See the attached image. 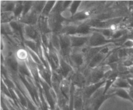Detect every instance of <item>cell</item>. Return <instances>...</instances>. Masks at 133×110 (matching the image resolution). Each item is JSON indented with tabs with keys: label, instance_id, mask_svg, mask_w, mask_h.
I'll return each mask as SVG.
<instances>
[{
	"label": "cell",
	"instance_id": "obj_30",
	"mask_svg": "<svg viewBox=\"0 0 133 110\" xmlns=\"http://www.w3.org/2000/svg\"><path fill=\"white\" fill-rule=\"evenodd\" d=\"M48 110H52V109H48Z\"/></svg>",
	"mask_w": 133,
	"mask_h": 110
},
{
	"label": "cell",
	"instance_id": "obj_4",
	"mask_svg": "<svg viewBox=\"0 0 133 110\" xmlns=\"http://www.w3.org/2000/svg\"><path fill=\"white\" fill-rule=\"evenodd\" d=\"M23 40H32L40 43H42V36L40 31L36 26L23 25Z\"/></svg>",
	"mask_w": 133,
	"mask_h": 110
},
{
	"label": "cell",
	"instance_id": "obj_7",
	"mask_svg": "<svg viewBox=\"0 0 133 110\" xmlns=\"http://www.w3.org/2000/svg\"><path fill=\"white\" fill-rule=\"evenodd\" d=\"M55 71H57L59 75H61L63 77V78H70L71 75L74 72V67L71 66V65L61 56L60 58L59 67Z\"/></svg>",
	"mask_w": 133,
	"mask_h": 110
},
{
	"label": "cell",
	"instance_id": "obj_9",
	"mask_svg": "<svg viewBox=\"0 0 133 110\" xmlns=\"http://www.w3.org/2000/svg\"><path fill=\"white\" fill-rule=\"evenodd\" d=\"M90 36H82V35H73L70 36L72 49H81L87 45L89 40Z\"/></svg>",
	"mask_w": 133,
	"mask_h": 110
},
{
	"label": "cell",
	"instance_id": "obj_2",
	"mask_svg": "<svg viewBox=\"0 0 133 110\" xmlns=\"http://www.w3.org/2000/svg\"><path fill=\"white\" fill-rule=\"evenodd\" d=\"M115 41H116L107 38L103 34L97 31H92L87 46L90 47H103L110 43H115Z\"/></svg>",
	"mask_w": 133,
	"mask_h": 110
},
{
	"label": "cell",
	"instance_id": "obj_18",
	"mask_svg": "<svg viewBox=\"0 0 133 110\" xmlns=\"http://www.w3.org/2000/svg\"><path fill=\"white\" fill-rule=\"evenodd\" d=\"M1 23H9L15 19L13 12H1Z\"/></svg>",
	"mask_w": 133,
	"mask_h": 110
},
{
	"label": "cell",
	"instance_id": "obj_24",
	"mask_svg": "<svg viewBox=\"0 0 133 110\" xmlns=\"http://www.w3.org/2000/svg\"><path fill=\"white\" fill-rule=\"evenodd\" d=\"M1 110H10L9 107H8L7 104H6V102L5 100L3 99V97L2 96L1 98Z\"/></svg>",
	"mask_w": 133,
	"mask_h": 110
},
{
	"label": "cell",
	"instance_id": "obj_14",
	"mask_svg": "<svg viewBox=\"0 0 133 110\" xmlns=\"http://www.w3.org/2000/svg\"><path fill=\"white\" fill-rule=\"evenodd\" d=\"M113 87H115V89H118V88H122V89H129L131 87V85L129 84V82L127 81V79H124L122 77H118L116 82H114V85H112Z\"/></svg>",
	"mask_w": 133,
	"mask_h": 110
},
{
	"label": "cell",
	"instance_id": "obj_1",
	"mask_svg": "<svg viewBox=\"0 0 133 110\" xmlns=\"http://www.w3.org/2000/svg\"><path fill=\"white\" fill-rule=\"evenodd\" d=\"M117 47L116 43H110L109 45L104 47L96 56L93 58V59L90 61L89 63L87 65L88 68L89 69H93L99 67L103 63V62L105 60L108 56Z\"/></svg>",
	"mask_w": 133,
	"mask_h": 110
},
{
	"label": "cell",
	"instance_id": "obj_8",
	"mask_svg": "<svg viewBox=\"0 0 133 110\" xmlns=\"http://www.w3.org/2000/svg\"><path fill=\"white\" fill-rule=\"evenodd\" d=\"M70 80L76 89H83L87 85V76L80 71L74 72L70 76Z\"/></svg>",
	"mask_w": 133,
	"mask_h": 110
},
{
	"label": "cell",
	"instance_id": "obj_23",
	"mask_svg": "<svg viewBox=\"0 0 133 110\" xmlns=\"http://www.w3.org/2000/svg\"><path fill=\"white\" fill-rule=\"evenodd\" d=\"M73 1H62V11L67 10L69 9Z\"/></svg>",
	"mask_w": 133,
	"mask_h": 110
},
{
	"label": "cell",
	"instance_id": "obj_3",
	"mask_svg": "<svg viewBox=\"0 0 133 110\" xmlns=\"http://www.w3.org/2000/svg\"><path fill=\"white\" fill-rule=\"evenodd\" d=\"M106 80L107 78H104L103 80L99 82L96 83V84H90V85H87L82 89V94H83L84 103L89 100L98 91L100 88L105 85Z\"/></svg>",
	"mask_w": 133,
	"mask_h": 110
},
{
	"label": "cell",
	"instance_id": "obj_28",
	"mask_svg": "<svg viewBox=\"0 0 133 110\" xmlns=\"http://www.w3.org/2000/svg\"><path fill=\"white\" fill-rule=\"evenodd\" d=\"M55 110H62V109H61V107H60L57 104L55 106Z\"/></svg>",
	"mask_w": 133,
	"mask_h": 110
},
{
	"label": "cell",
	"instance_id": "obj_12",
	"mask_svg": "<svg viewBox=\"0 0 133 110\" xmlns=\"http://www.w3.org/2000/svg\"><path fill=\"white\" fill-rule=\"evenodd\" d=\"M71 82L70 78H63L60 82V90L64 97L68 101H70V94H71Z\"/></svg>",
	"mask_w": 133,
	"mask_h": 110
},
{
	"label": "cell",
	"instance_id": "obj_11",
	"mask_svg": "<svg viewBox=\"0 0 133 110\" xmlns=\"http://www.w3.org/2000/svg\"><path fill=\"white\" fill-rule=\"evenodd\" d=\"M6 67L10 70L12 75H18L19 71V61L16 57L15 54L9 56L5 59Z\"/></svg>",
	"mask_w": 133,
	"mask_h": 110
},
{
	"label": "cell",
	"instance_id": "obj_22",
	"mask_svg": "<svg viewBox=\"0 0 133 110\" xmlns=\"http://www.w3.org/2000/svg\"><path fill=\"white\" fill-rule=\"evenodd\" d=\"M23 12L22 14V16L26 15L28 12H29L32 9L34 5L33 1H23Z\"/></svg>",
	"mask_w": 133,
	"mask_h": 110
},
{
	"label": "cell",
	"instance_id": "obj_16",
	"mask_svg": "<svg viewBox=\"0 0 133 110\" xmlns=\"http://www.w3.org/2000/svg\"><path fill=\"white\" fill-rule=\"evenodd\" d=\"M23 1H16V6L14 8V10L13 13L15 16V19L18 20L22 16V14L23 12Z\"/></svg>",
	"mask_w": 133,
	"mask_h": 110
},
{
	"label": "cell",
	"instance_id": "obj_27",
	"mask_svg": "<svg viewBox=\"0 0 133 110\" xmlns=\"http://www.w3.org/2000/svg\"><path fill=\"white\" fill-rule=\"evenodd\" d=\"M128 91H129V93L130 96H131V98L133 100V88L132 87H131L129 89H128Z\"/></svg>",
	"mask_w": 133,
	"mask_h": 110
},
{
	"label": "cell",
	"instance_id": "obj_26",
	"mask_svg": "<svg viewBox=\"0 0 133 110\" xmlns=\"http://www.w3.org/2000/svg\"><path fill=\"white\" fill-rule=\"evenodd\" d=\"M61 109H62V110H70V106H69V104H66L65 106H64Z\"/></svg>",
	"mask_w": 133,
	"mask_h": 110
},
{
	"label": "cell",
	"instance_id": "obj_21",
	"mask_svg": "<svg viewBox=\"0 0 133 110\" xmlns=\"http://www.w3.org/2000/svg\"><path fill=\"white\" fill-rule=\"evenodd\" d=\"M82 1H73L72 3L71 4L70 6L69 7V9H68L69 12L70 13L71 16H74L75 14L77 13V10L78 8L79 7V6L81 4Z\"/></svg>",
	"mask_w": 133,
	"mask_h": 110
},
{
	"label": "cell",
	"instance_id": "obj_6",
	"mask_svg": "<svg viewBox=\"0 0 133 110\" xmlns=\"http://www.w3.org/2000/svg\"><path fill=\"white\" fill-rule=\"evenodd\" d=\"M68 62L73 67L79 69L83 67L85 58L81 49H72Z\"/></svg>",
	"mask_w": 133,
	"mask_h": 110
},
{
	"label": "cell",
	"instance_id": "obj_17",
	"mask_svg": "<svg viewBox=\"0 0 133 110\" xmlns=\"http://www.w3.org/2000/svg\"><path fill=\"white\" fill-rule=\"evenodd\" d=\"M57 3V1H47L45 6L42 12V15L48 17Z\"/></svg>",
	"mask_w": 133,
	"mask_h": 110
},
{
	"label": "cell",
	"instance_id": "obj_10",
	"mask_svg": "<svg viewBox=\"0 0 133 110\" xmlns=\"http://www.w3.org/2000/svg\"><path fill=\"white\" fill-rule=\"evenodd\" d=\"M40 15H38L32 9H31L29 12L27 13L26 15L21 17L18 21L23 25H28L36 26L38 21V18Z\"/></svg>",
	"mask_w": 133,
	"mask_h": 110
},
{
	"label": "cell",
	"instance_id": "obj_19",
	"mask_svg": "<svg viewBox=\"0 0 133 110\" xmlns=\"http://www.w3.org/2000/svg\"><path fill=\"white\" fill-rule=\"evenodd\" d=\"M5 4H1V12H13L16 6V1H4Z\"/></svg>",
	"mask_w": 133,
	"mask_h": 110
},
{
	"label": "cell",
	"instance_id": "obj_15",
	"mask_svg": "<svg viewBox=\"0 0 133 110\" xmlns=\"http://www.w3.org/2000/svg\"><path fill=\"white\" fill-rule=\"evenodd\" d=\"M90 16V11L83 10V11L79 12H77V14H75L70 20L73 22L80 21L87 19Z\"/></svg>",
	"mask_w": 133,
	"mask_h": 110
},
{
	"label": "cell",
	"instance_id": "obj_29",
	"mask_svg": "<svg viewBox=\"0 0 133 110\" xmlns=\"http://www.w3.org/2000/svg\"><path fill=\"white\" fill-rule=\"evenodd\" d=\"M131 58H132V60H133V55L132 56H131Z\"/></svg>",
	"mask_w": 133,
	"mask_h": 110
},
{
	"label": "cell",
	"instance_id": "obj_13",
	"mask_svg": "<svg viewBox=\"0 0 133 110\" xmlns=\"http://www.w3.org/2000/svg\"><path fill=\"white\" fill-rule=\"evenodd\" d=\"M82 89H75L74 102V110H84L85 108V103L82 94Z\"/></svg>",
	"mask_w": 133,
	"mask_h": 110
},
{
	"label": "cell",
	"instance_id": "obj_25",
	"mask_svg": "<svg viewBox=\"0 0 133 110\" xmlns=\"http://www.w3.org/2000/svg\"><path fill=\"white\" fill-rule=\"evenodd\" d=\"M128 26L133 28V18H130L128 21Z\"/></svg>",
	"mask_w": 133,
	"mask_h": 110
},
{
	"label": "cell",
	"instance_id": "obj_5",
	"mask_svg": "<svg viewBox=\"0 0 133 110\" xmlns=\"http://www.w3.org/2000/svg\"><path fill=\"white\" fill-rule=\"evenodd\" d=\"M116 96L115 93H107L106 94H103V92L101 93H96L87 102L90 103V104L92 106V110H99L101 106H102L104 102L107 100L109 98Z\"/></svg>",
	"mask_w": 133,
	"mask_h": 110
},
{
	"label": "cell",
	"instance_id": "obj_20",
	"mask_svg": "<svg viewBox=\"0 0 133 110\" xmlns=\"http://www.w3.org/2000/svg\"><path fill=\"white\" fill-rule=\"evenodd\" d=\"M47 1H34V5L32 7V10L37 13L38 15H41L42 10L45 6Z\"/></svg>",
	"mask_w": 133,
	"mask_h": 110
}]
</instances>
